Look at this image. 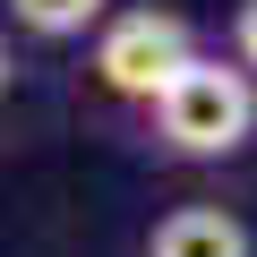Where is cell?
Here are the masks:
<instances>
[{"instance_id":"6da1fadb","label":"cell","mask_w":257,"mask_h":257,"mask_svg":"<svg viewBox=\"0 0 257 257\" xmlns=\"http://www.w3.org/2000/svg\"><path fill=\"white\" fill-rule=\"evenodd\" d=\"M155 120H163V138H172L180 155H231V146L248 138V120H257V94H248L240 69L189 60V69L155 94Z\"/></svg>"},{"instance_id":"7a4b0ae2","label":"cell","mask_w":257,"mask_h":257,"mask_svg":"<svg viewBox=\"0 0 257 257\" xmlns=\"http://www.w3.org/2000/svg\"><path fill=\"white\" fill-rule=\"evenodd\" d=\"M189 60H197V52H189V26H180L172 9H128V18L103 26V43H94L103 86H111V94H138V103H155Z\"/></svg>"},{"instance_id":"8992f818","label":"cell","mask_w":257,"mask_h":257,"mask_svg":"<svg viewBox=\"0 0 257 257\" xmlns=\"http://www.w3.org/2000/svg\"><path fill=\"white\" fill-rule=\"evenodd\" d=\"M0 86H9V43H0Z\"/></svg>"},{"instance_id":"277c9868","label":"cell","mask_w":257,"mask_h":257,"mask_svg":"<svg viewBox=\"0 0 257 257\" xmlns=\"http://www.w3.org/2000/svg\"><path fill=\"white\" fill-rule=\"evenodd\" d=\"M18 9V26H35V35H86L94 18H103V0H9Z\"/></svg>"},{"instance_id":"3957f363","label":"cell","mask_w":257,"mask_h":257,"mask_svg":"<svg viewBox=\"0 0 257 257\" xmlns=\"http://www.w3.org/2000/svg\"><path fill=\"white\" fill-rule=\"evenodd\" d=\"M146 257H248V231H240V214H223V206H180V214L155 223Z\"/></svg>"},{"instance_id":"5b68a950","label":"cell","mask_w":257,"mask_h":257,"mask_svg":"<svg viewBox=\"0 0 257 257\" xmlns=\"http://www.w3.org/2000/svg\"><path fill=\"white\" fill-rule=\"evenodd\" d=\"M240 60L257 69V0H240Z\"/></svg>"}]
</instances>
